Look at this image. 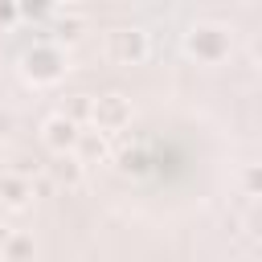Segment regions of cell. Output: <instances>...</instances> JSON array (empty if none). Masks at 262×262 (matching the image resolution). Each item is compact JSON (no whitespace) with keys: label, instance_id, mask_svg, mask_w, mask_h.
<instances>
[{"label":"cell","instance_id":"obj_3","mask_svg":"<svg viewBox=\"0 0 262 262\" xmlns=\"http://www.w3.org/2000/svg\"><path fill=\"white\" fill-rule=\"evenodd\" d=\"M106 53H111L119 66H139V61L151 53V37H147V29H139V25H119V29L106 33Z\"/></svg>","mask_w":262,"mask_h":262},{"label":"cell","instance_id":"obj_4","mask_svg":"<svg viewBox=\"0 0 262 262\" xmlns=\"http://www.w3.org/2000/svg\"><path fill=\"white\" fill-rule=\"evenodd\" d=\"M131 115H135V111H131V98L119 94V90H106V94H94V123H90V127L115 135V131H123V127H131Z\"/></svg>","mask_w":262,"mask_h":262},{"label":"cell","instance_id":"obj_10","mask_svg":"<svg viewBox=\"0 0 262 262\" xmlns=\"http://www.w3.org/2000/svg\"><path fill=\"white\" fill-rule=\"evenodd\" d=\"M57 115H66L70 123H94V94H82V90H74V94H66L61 98V111Z\"/></svg>","mask_w":262,"mask_h":262},{"label":"cell","instance_id":"obj_6","mask_svg":"<svg viewBox=\"0 0 262 262\" xmlns=\"http://www.w3.org/2000/svg\"><path fill=\"white\" fill-rule=\"evenodd\" d=\"M37 242L25 229H0V262H33Z\"/></svg>","mask_w":262,"mask_h":262},{"label":"cell","instance_id":"obj_17","mask_svg":"<svg viewBox=\"0 0 262 262\" xmlns=\"http://www.w3.org/2000/svg\"><path fill=\"white\" fill-rule=\"evenodd\" d=\"M20 16V4H8V0H0V25H12Z\"/></svg>","mask_w":262,"mask_h":262},{"label":"cell","instance_id":"obj_5","mask_svg":"<svg viewBox=\"0 0 262 262\" xmlns=\"http://www.w3.org/2000/svg\"><path fill=\"white\" fill-rule=\"evenodd\" d=\"M78 139H82V127L70 123L66 115H49V119L41 123V143H45L53 156H70V151H78Z\"/></svg>","mask_w":262,"mask_h":262},{"label":"cell","instance_id":"obj_9","mask_svg":"<svg viewBox=\"0 0 262 262\" xmlns=\"http://www.w3.org/2000/svg\"><path fill=\"white\" fill-rule=\"evenodd\" d=\"M0 201H4L8 209H25V205L33 201V180L4 172V176H0Z\"/></svg>","mask_w":262,"mask_h":262},{"label":"cell","instance_id":"obj_19","mask_svg":"<svg viewBox=\"0 0 262 262\" xmlns=\"http://www.w3.org/2000/svg\"><path fill=\"white\" fill-rule=\"evenodd\" d=\"M8 131H12V115H8V111H4V106H0V139H4V135H8Z\"/></svg>","mask_w":262,"mask_h":262},{"label":"cell","instance_id":"obj_15","mask_svg":"<svg viewBox=\"0 0 262 262\" xmlns=\"http://www.w3.org/2000/svg\"><path fill=\"white\" fill-rule=\"evenodd\" d=\"M246 229L262 242V201H254V209H250V217H246Z\"/></svg>","mask_w":262,"mask_h":262},{"label":"cell","instance_id":"obj_1","mask_svg":"<svg viewBox=\"0 0 262 262\" xmlns=\"http://www.w3.org/2000/svg\"><path fill=\"white\" fill-rule=\"evenodd\" d=\"M66 49L57 41H37L20 53V78L33 82V86H53L66 78Z\"/></svg>","mask_w":262,"mask_h":262},{"label":"cell","instance_id":"obj_2","mask_svg":"<svg viewBox=\"0 0 262 262\" xmlns=\"http://www.w3.org/2000/svg\"><path fill=\"white\" fill-rule=\"evenodd\" d=\"M184 49H188L196 61L217 66V61H225L229 49H233V29L221 25V20H196V25L184 33Z\"/></svg>","mask_w":262,"mask_h":262},{"label":"cell","instance_id":"obj_20","mask_svg":"<svg viewBox=\"0 0 262 262\" xmlns=\"http://www.w3.org/2000/svg\"><path fill=\"white\" fill-rule=\"evenodd\" d=\"M4 217H8V205L0 201V229H4Z\"/></svg>","mask_w":262,"mask_h":262},{"label":"cell","instance_id":"obj_8","mask_svg":"<svg viewBox=\"0 0 262 262\" xmlns=\"http://www.w3.org/2000/svg\"><path fill=\"white\" fill-rule=\"evenodd\" d=\"M45 172H49V180L53 184H66V188H74V184H82V176H86V164L70 151V156H53V164H45Z\"/></svg>","mask_w":262,"mask_h":262},{"label":"cell","instance_id":"obj_12","mask_svg":"<svg viewBox=\"0 0 262 262\" xmlns=\"http://www.w3.org/2000/svg\"><path fill=\"white\" fill-rule=\"evenodd\" d=\"M8 172H12V176H25V180H37V176H45V164H41L37 156H29V151H16Z\"/></svg>","mask_w":262,"mask_h":262},{"label":"cell","instance_id":"obj_7","mask_svg":"<svg viewBox=\"0 0 262 262\" xmlns=\"http://www.w3.org/2000/svg\"><path fill=\"white\" fill-rule=\"evenodd\" d=\"M82 164H98V160H111V135L98 131V127H86L82 139H78V151H74Z\"/></svg>","mask_w":262,"mask_h":262},{"label":"cell","instance_id":"obj_13","mask_svg":"<svg viewBox=\"0 0 262 262\" xmlns=\"http://www.w3.org/2000/svg\"><path fill=\"white\" fill-rule=\"evenodd\" d=\"M242 192L262 201V164H246L242 168Z\"/></svg>","mask_w":262,"mask_h":262},{"label":"cell","instance_id":"obj_18","mask_svg":"<svg viewBox=\"0 0 262 262\" xmlns=\"http://www.w3.org/2000/svg\"><path fill=\"white\" fill-rule=\"evenodd\" d=\"M250 57H254V66H262V33H254V41H250Z\"/></svg>","mask_w":262,"mask_h":262},{"label":"cell","instance_id":"obj_14","mask_svg":"<svg viewBox=\"0 0 262 262\" xmlns=\"http://www.w3.org/2000/svg\"><path fill=\"white\" fill-rule=\"evenodd\" d=\"M119 168H123V172H143V168H147V156H143L139 147H135V151L127 147V151H119Z\"/></svg>","mask_w":262,"mask_h":262},{"label":"cell","instance_id":"obj_16","mask_svg":"<svg viewBox=\"0 0 262 262\" xmlns=\"http://www.w3.org/2000/svg\"><path fill=\"white\" fill-rule=\"evenodd\" d=\"M20 16L25 20H45V16H53V8H45V4H20Z\"/></svg>","mask_w":262,"mask_h":262},{"label":"cell","instance_id":"obj_11","mask_svg":"<svg viewBox=\"0 0 262 262\" xmlns=\"http://www.w3.org/2000/svg\"><path fill=\"white\" fill-rule=\"evenodd\" d=\"M53 16H61L57 20V45L66 49V45H74V41H82V16H78V8L74 4H66V8H53Z\"/></svg>","mask_w":262,"mask_h":262}]
</instances>
